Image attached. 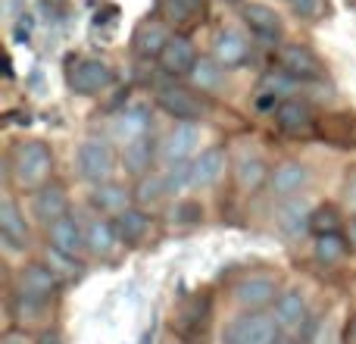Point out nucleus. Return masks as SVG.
<instances>
[{
    "label": "nucleus",
    "mask_w": 356,
    "mask_h": 344,
    "mask_svg": "<svg viewBox=\"0 0 356 344\" xmlns=\"http://www.w3.org/2000/svg\"><path fill=\"white\" fill-rule=\"evenodd\" d=\"M129 201H131V194L116 182H104L91 191V207L100 216H119L122 210H129Z\"/></svg>",
    "instance_id": "23"
},
{
    "label": "nucleus",
    "mask_w": 356,
    "mask_h": 344,
    "mask_svg": "<svg viewBox=\"0 0 356 344\" xmlns=\"http://www.w3.org/2000/svg\"><path fill=\"white\" fill-rule=\"evenodd\" d=\"M16 295H25V297H35V301L47 304L56 291V272L50 266H41V263H29L19 269L16 276Z\"/></svg>",
    "instance_id": "12"
},
{
    "label": "nucleus",
    "mask_w": 356,
    "mask_h": 344,
    "mask_svg": "<svg viewBox=\"0 0 356 344\" xmlns=\"http://www.w3.org/2000/svg\"><path fill=\"white\" fill-rule=\"evenodd\" d=\"M0 238H3V244L10 247V251H22L25 241H29L25 216H22V210L16 207V201H10V197L0 203Z\"/></svg>",
    "instance_id": "20"
},
{
    "label": "nucleus",
    "mask_w": 356,
    "mask_h": 344,
    "mask_svg": "<svg viewBox=\"0 0 356 344\" xmlns=\"http://www.w3.org/2000/svg\"><path fill=\"white\" fill-rule=\"evenodd\" d=\"M234 301L250 313H266L278 301V282L272 276H247L234 285Z\"/></svg>",
    "instance_id": "6"
},
{
    "label": "nucleus",
    "mask_w": 356,
    "mask_h": 344,
    "mask_svg": "<svg viewBox=\"0 0 356 344\" xmlns=\"http://www.w3.org/2000/svg\"><path fill=\"white\" fill-rule=\"evenodd\" d=\"M50 232V247H54L56 257L63 260H75L81 251H85V228L75 216H63L60 222L47 228Z\"/></svg>",
    "instance_id": "14"
},
{
    "label": "nucleus",
    "mask_w": 356,
    "mask_h": 344,
    "mask_svg": "<svg viewBox=\"0 0 356 344\" xmlns=\"http://www.w3.org/2000/svg\"><path fill=\"white\" fill-rule=\"evenodd\" d=\"M156 104H160V110H166L172 119L178 123H194V119H200L203 113V104L200 97H197L191 88H181V85H163L160 91H156Z\"/></svg>",
    "instance_id": "8"
},
{
    "label": "nucleus",
    "mask_w": 356,
    "mask_h": 344,
    "mask_svg": "<svg viewBox=\"0 0 356 344\" xmlns=\"http://www.w3.org/2000/svg\"><path fill=\"white\" fill-rule=\"evenodd\" d=\"M347 203H350V207L356 210V178H353L350 185H347Z\"/></svg>",
    "instance_id": "39"
},
{
    "label": "nucleus",
    "mask_w": 356,
    "mask_h": 344,
    "mask_svg": "<svg viewBox=\"0 0 356 344\" xmlns=\"http://www.w3.org/2000/svg\"><path fill=\"white\" fill-rule=\"evenodd\" d=\"M116 244H119V235H116V226H113V219H104V216H97V219L85 222V247L91 253H97V257H110Z\"/></svg>",
    "instance_id": "22"
},
{
    "label": "nucleus",
    "mask_w": 356,
    "mask_h": 344,
    "mask_svg": "<svg viewBox=\"0 0 356 344\" xmlns=\"http://www.w3.org/2000/svg\"><path fill=\"white\" fill-rule=\"evenodd\" d=\"M272 169L266 166L259 157H250V154H241L238 163H234V178H238V185L244 191H257L263 182H269Z\"/></svg>",
    "instance_id": "27"
},
{
    "label": "nucleus",
    "mask_w": 356,
    "mask_h": 344,
    "mask_svg": "<svg viewBox=\"0 0 356 344\" xmlns=\"http://www.w3.org/2000/svg\"><path fill=\"white\" fill-rule=\"evenodd\" d=\"M344 344H356V313L350 316V322L344 329Z\"/></svg>",
    "instance_id": "35"
},
{
    "label": "nucleus",
    "mask_w": 356,
    "mask_h": 344,
    "mask_svg": "<svg viewBox=\"0 0 356 344\" xmlns=\"http://www.w3.org/2000/svg\"><path fill=\"white\" fill-rule=\"evenodd\" d=\"M275 125L288 135H307V132L316 129V113L307 100L300 97H284L282 104L275 107Z\"/></svg>",
    "instance_id": "13"
},
{
    "label": "nucleus",
    "mask_w": 356,
    "mask_h": 344,
    "mask_svg": "<svg viewBox=\"0 0 356 344\" xmlns=\"http://www.w3.org/2000/svg\"><path fill=\"white\" fill-rule=\"evenodd\" d=\"M113 226H116V235L122 244H138L150 228V216L144 213V207H129L119 216H113Z\"/></svg>",
    "instance_id": "24"
},
{
    "label": "nucleus",
    "mask_w": 356,
    "mask_h": 344,
    "mask_svg": "<svg viewBox=\"0 0 356 344\" xmlns=\"http://www.w3.org/2000/svg\"><path fill=\"white\" fill-rule=\"evenodd\" d=\"M275 63L284 75H291L294 81H319L322 79V63L307 44H284L278 47Z\"/></svg>",
    "instance_id": "5"
},
{
    "label": "nucleus",
    "mask_w": 356,
    "mask_h": 344,
    "mask_svg": "<svg viewBox=\"0 0 356 344\" xmlns=\"http://www.w3.org/2000/svg\"><path fill=\"white\" fill-rule=\"evenodd\" d=\"M200 150V129L194 123H178L160 144V154L166 163H191Z\"/></svg>",
    "instance_id": "9"
},
{
    "label": "nucleus",
    "mask_w": 356,
    "mask_h": 344,
    "mask_svg": "<svg viewBox=\"0 0 356 344\" xmlns=\"http://www.w3.org/2000/svg\"><path fill=\"white\" fill-rule=\"evenodd\" d=\"M54 172V154L44 141H19L10 154V178L16 188L38 191L50 182Z\"/></svg>",
    "instance_id": "1"
},
{
    "label": "nucleus",
    "mask_w": 356,
    "mask_h": 344,
    "mask_svg": "<svg viewBox=\"0 0 356 344\" xmlns=\"http://www.w3.org/2000/svg\"><path fill=\"white\" fill-rule=\"evenodd\" d=\"M169 38L172 35H169V29L160 22V19H144V22L135 29L131 47H135L141 56H156V60H160V54L169 44Z\"/></svg>",
    "instance_id": "21"
},
{
    "label": "nucleus",
    "mask_w": 356,
    "mask_h": 344,
    "mask_svg": "<svg viewBox=\"0 0 356 344\" xmlns=\"http://www.w3.org/2000/svg\"><path fill=\"white\" fill-rule=\"evenodd\" d=\"M150 110L147 107H125L116 119H113V141L119 148H129V144L141 141L150 135Z\"/></svg>",
    "instance_id": "11"
},
{
    "label": "nucleus",
    "mask_w": 356,
    "mask_h": 344,
    "mask_svg": "<svg viewBox=\"0 0 356 344\" xmlns=\"http://www.w3.org/2000/svg\"><path fill=\"white\" fill-rule=\"evenodd\" d=\"M154 160H156V144L150 141V135L141 138V141H135V144H129V148H122V166L138 178L147 175L150 166H154Z\"/></svg>",
    "instance_id": "25"
},
{
    "label": "nucleus",
    "mask_w": 356,
    "mask_h": 344,
    "mask_svg": "<svg viewBox=\"0 0 356 344\" xmlns=\"http://www.w3.org/2000/svg\"><path fill=\"white\" fill-rule=\"evenodd\" d=\"M309 216H313V213H307V207L294 203V207H288V210L282 213V228H284L288 235L307 232V228H309Z\"/></svg>",
    "instance_id": "32"
},
{
    "label": "nucleus",
    "mask_w": 356,
    "mask_h": 344,
    "mask_svg": "<svg viewBox=\"0 0 356 344\" xmlns=\"http://www.w3.org/2000/svg\"><path fill=\"white\" fill-rule=\"evenodd\" d=\"M166 194H169V188H166V178H163V172H147V175L138 178L135 201L141 203V207H154V203H160Z\"/></svg>",
    "instance_id": "28"
},
{
    "label": "nucleus",
    "mask_w": 356,
    "mask_h": 344,
    "mask_svg": "<svg viewBox=\"0 0 356 344\" xmlns=\"http://www.w3.org/2000/svg\"><path fill=\"white\" fill-rule=\"evenodd\" d=\"M241 19H244V25L250 29V35L257 38V41L272 44V47L282 41V19H278V13L272 10V6L244 3L241 6Z\"/></svg>",
    "instance_id": "10"
},
{
    "label": "nucleus",
    "mask_w": 356,
    "mask_h": 344,
    "mask_svg": "<svg viewBox=\"0 0 356 344\" xmlns=\"http://www.w3.org/2000/svg\"><path fill=\"white\" fill-rule=\"evenodd\" d=\"M307 185H309V169L297 160L278 163L269 175V188L275 197H294V194H300Z\"/></svg>",
    "instance_id": "17"
},
{
    "label": "nucleus",
    "mask_w": 356,
    "mask_h": 344,
    "mask_svg": "<svg viewBox=\"0 0 356 344\" xmlns=\"http://www.w3.org/2000/svg\"><path fill=\"white\" fill-rule=\"evenodd\" d=\"M275 322L282 329V335H291V338H300L307 335L309 329V307H307V297L303 291L288 288L278 295L275 301Z\"/></svg>",
    "instance_id": "4"
},
{
    "label": "nucleus",
    "mask_w": 356,
    "mask_h": 344,
    "mask_svg": "<svg viewBox=\"0 0 356 344\" xmlns=\"http://www.w3.org/2000/svg\"><path fill=\"white\" fill-rule=\"evenodd\" d=\"M150 341H154V326H150V329H147V332H144V338H141V344H150Z\"/></svg>",
    "instance_id": "40"
},
{
    "label": "nucleus",
    "mask_w": 356,
    "mask_h": 344,
    "mask_svg": "<svg viewBox=\"0 0 356 344\" xmlns=\"http://www.w3.org/2000/svg\"><path fill=\"white\" fill-rule=\"evenodd\" d=\"M347 251H350V241L341 232L316 235V257H319L322 263H338V260L347 257Z\"/></svg>",
    "instance_id": "29"
},
{
    "label": "nucleus",
    "mask_w": 356,
    "mask_h": 344,
    "mask_svg": "<svg viewBox=\"0 0 356 344\" xmlns=\"http://www.w3.org/2000/svg\"><path fill=\"white\" fill-rule=\"evenodd\" d=\"M110 85H113V69H110V63H104V60L88 56V60H79L69 69V88H72L75 94H100Z\"/></svg>",
    "instance_id": "7"
},
{
    "label": "nucleus",
    "mask_w": 356,
    "mask_h": 344,
    "mask_svg": "<svg viewBox=\"0 0 356 344\" xmlns=\"http://www.w3.org/2000/svg\"><path fill=\"white\" fill-rule=\"evenodd\" d=\"M194 63H197V50H194V44H191V38H184V35L169 38V44L160 54V66L166 69L169 75H188L191 69H194Z\"/></svg>",
    "instance_id": "19"
},
{
    "label": "nucleus",
    "mask_w": 356,
    "mask_h": 344,
    "mask_svg": "<svg viewBox=\"0 0 356 344\" xmlns=\"http://www.w3.org/2000/svg\"><path fill=\"white\" fill-rule=\"evenodd\" d=\"M3 344H29V341H25V335L10 332V335H3Z\"/></svg>",
    "instance_id": "38"
},
{
    "label": "nucleus",
    "mask_w": 356,
    "mask_h": 344,
    "mask_svg": "<svg viewBox=\"0 0 356 344\" xmlns=\"http://www.w3.org/2000/svg\"><path fill=\"white\" fill-rule=\"evenodd\" d=\"M213 56L225 69H234V66H241V63H247V56H250V41H247L241 31L225 29L213 38Z\"/></svg>",
    "instance_id": "18"
},
{
    "label": "nucleus",
    "mask_w": 356,
    "mask_h": 344,
    "mask_svg": "<svg viewBox=\"0 0 356 344\" xmlns=\"http://www.w3.org/2000/svg\"><path fill=\"white\" fill-rule=\"evenodd\" d=\"M200 3H203V0H166V3H163V10H166V16L172 19V22H184V25H188L191 19H197Z\"/></svg>",
    "instance_id": "31"
},
{
    "label": "nucleus",
    "mask_w": 356,
    "mask_h": 344,
    "mask_svg": "<svg viewBox=\"0 0 356 344\" xmlns=\"http://www.w3.org/2000/svg\"><path fill=\"white\" fill-rule=\"evenodd\" d=\"M178 216H181V222H191V219H200V210L197 207H181L178 210Z\"/></svg>",
    "instance_id": "36"
},
{
    "label": "nucleus",
    "mask_w": 356,
    "mask_h": 344,
    "mask_svg": "<svg viewBox=\"0 0 356 344\" xmlns=\"http://www.w3.org/2000/svg\"><path fill=\"white\" fill-rule=\"evenodd\" d=\"M291 13L300 19H319L322 16V0H288Z\"/></svg>",
    "instance_id": "34"
},
{
    "label": "nucleus",
    "mask_w": 356,
    "mask_h": 344,
    "mask_svg": "<svg viewBox=\"0 0 356 344\" xmlns=\"http://www.w3.org/2000/svg\"><path fill=\"white\" fill-rule=\"evenodd\" d=\"M163 178H166L169 194H178L181 188L191 185V163H169L166 172H163Z\"/></svg>",
    "instance_id": "33"
},
{
    "label": "nucleus",
    "mask_w": 356,
    "mask_h": 344,
    "mask_svg": "<svg viewBox=\"0 0 356 344\" xmlns=\"http://www.w3.org/2000/svg\"><path fill=\"white\" fill-rule=\"evenodd\" d=\"M31 210H35V219L44 222V226H54V222H60L63 216H69V197H66V188L63 185H44V188H38L35 194V203H31Z\"/></svg>",
    "instance_id": "15"
},
{
    "label": "nucleus",
    "mask_w": 356,
    "mask_h": 344,
    "mask_svg": "<svg viewBox=\"0 0 356 344\" xmlns=\"http://www.w3.org/2000/svg\"><path fill=\"white\" fill-rule=\"evenodd\" d=\"M225 150L222 148H207L191 160V188H209L225 175Z\"/></svg>",
    "instance_id": "16"
},
{
    "label": "nucleus",
    "mask_w": 356,
    "mask_h": 344,
    "mask_svg": "<svg viewBox=\"0 0 356 344\" xmlns=\"http://www.w3.org/2000/svg\"><path fill=\"white\" fill-rule=\"evenodd\" d=\"M309 228H313L316 235H332V232H341V216L334 207H319L313 210V216H309Z\"/></svg>",
    "instance_id": "30"
},
{
    "label": "nucleus",
    "mask_w": 356,
    "mask_h": 344,
    "mask_svg": "<svg viewBox=\"0 0 356 344\" xmlns=\"http://www.w3.org/2000/svg\"><path fill=\"white\" fill-rule=\"evenodd\" d=\"M38 344H63V335H60V332H54V329H50V332H44L41 338H38Z\"/></svg>",
    "instance_id": "37"
},
{
    "label": "nucleus",
    "mask_w": 356,
    "mask_h": 344,
    "mask_svg": "<svg viewBox=\"0 0 356 344\" xmlns=\"http://www.w3.org/2000/svg\"><path fill=\"white\" fill-rule=\"evenodd\" d=\"M113 169H116V150H113L110 141L104 138H88L79 148V175L85 182L104 185L110 182Z\"/></svg>",
    "instance_id": "3"
},
{
    "label": "nucleus",
    "mask_w": 356,
    "mask_h": 344,
    "mask_svg": "<svg viewBox=\"0 0 356 344\" xmlns=\"http://www.w3.org/2000/svg\"><path fill=\"white\" fill-rule=\"evenodd\" d=\"M219 3H241V0H219Z\"/></svg>",
    "instance_id": "41"
},
{
    "label": "nucleus",
    "mask_w": 356,
    "mask_h": 344,
    "mask_svg": "<svg viewBox=\"0 0 356 344\" xmlns=\"http://www.w3.org/2000/svg\"><path fill=\"white\" fill-rule=\"evenodd\" d=\"M222 69L225 66H222L216 56H197L194 69L188 72V81L197 88V91H216V88L222 85V79H225Z\"/></svg>",
    "instance_id": "26"
},
{
    "label": "nucleus",
    "mask_w": 356,
    "mask_h": 344,
    "mask_svg": "<svg viewBox=\"0 0 356 344\" xmlns=\"http://www.w3.org/2000/svg\"><path fill=\"white\" fill-rule=\"evenodd\" d=\"M282 341V329H278L275 316L269 313H250L244 310L234 316L222 332V344H278Z\"/></svg>",
    "instance_id": "2"
}]
</instances>
